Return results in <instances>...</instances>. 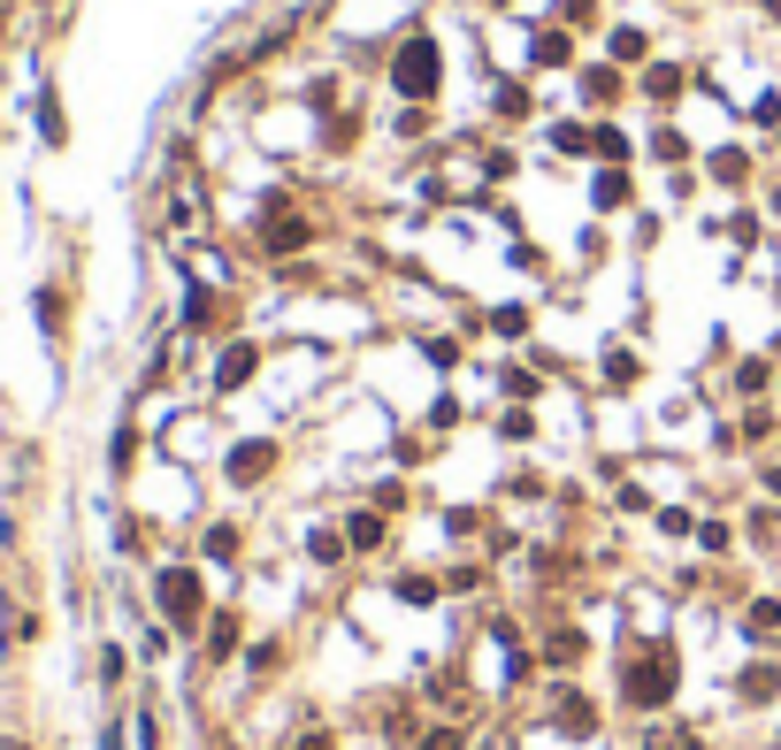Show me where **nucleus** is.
Instances as JSON below:
<instances>
[{"label": "nucleus", "mask_w": 781, "mask_h": 750, "mask_svg": "<svg viewBox=\"0 0 781 750\" xmlns=\"http://www.w3.org/2000/svg\"><path fill=\"white\" fill-rule=\"evenodd\" d=\"M674 689H682V659H674V643L651 635V643H628V651H621V674H614L621 713H666Z\"/></svg>", "instance_id": "obj_1"}, {"label": "nucleus", "mask_w": 781, "mask_h": 750, "mask_svg": "<svg viewBox=\"0 0 781 750\" xmlns=\"http://www.w3.org/2000/svg\"><path fill=\"white\" fill-rule=\"evenodd\" d=\"M544 728H552V736H567V743H598V736H606V705H598L590 689L560 682V689L544 697Z\"/></svg>", "instance_id": "obj_2"}, {"label": "nucleus", "mask_w": 781, "mask_h": 750, "mask_svg": "<svg viewBox=\"0 0 781 750\" xmlns=\"http://www.w3.org/2000/svg\"><path fill=\"white\" fill-rule=\"evenodd\" d=\"M391 85H399L406 100H437V85H445V54H437V39H399Z\"/></svg>", "instance_id": "obj_3"}, {"label": "nucleus", "mask_w": 781, "mask_h": 750, "mask_svg": "<svg viewBox=\"0 0 781 750\" xmlns=\"http://www.w3.org/2000/svg\"><path fill=\"white\" fill-rule=\"evenodd\" d=\"M154 598H161V620H176V628H199V612H207V590H199L192 567H161Z\"/></svg>", "instance_id": "obj_4"}, {"label": "nucleus", "mask_w": 781, "mask_h": 750, "mask_svg": "<svg viewBox=\"0 0 781 750\" xmlns=\"http://www.w3.org/2000/svg\"><path fill=\"white\" fill-rule=\"evenodd\" d=\"M744 713H767V705H781V659H751L744 674H736V689H728Z\"/></svg>", "instance_id": "obj_5"}, {"label": "nucleus", "mask_w": 781, "mask_h": 750, "mask_svg": "<svg viewBox=\"0 0 781 750\" xmlns=\"http://www.w3.org/2000/svg\"><path fill=\"white\" fill-rule=\"evenodd\" d=\"M269 467H276V445H269V437H253V445L230 452V482H246V490H253V482H269Z\"/></svg>", "instance_id": "obj_6"}, {"label": "nucleus", "mask_w": 781, "mask_h": 750, "mask_svg": "<svg viewBox=\"0 0 781 750\" xmlns=\"http://www.w3.org/2000/svg\"><path fill=\"white\" fill-rule=\"evenodd\" d=\"M261 246H269V253H292V246H307V215H269Z\"/></svg>", "instance_id": "obj_7"}, {"label": "nucleus", "mask_w": 781, "mask_h": 750, "mask_svg": "<svg viewBox=\"0 0 781 750\" xmlns=\"http://www.w3.org/2000/svg\"><path fill=\"white\" fill-rule=\"evenodd\" d=\"M253 368H261V352H253V345H230V352H223V368H215V391H238Z\"/></svg>", "instance_id": "obj_8"}, {"label": "nucleus", "mask_w": 781, "mask_h": 750, "mask_svg": "<svg viewBox=\"0 0 781 750\" xmlns=\"http://www.w3.org/2000/svg\"><path fill=\"white\" fill-rule=\"evenodd\" d=\"M529 54H536V69H567V62H575V39H567V31H536Z\"/></svg>", "instance_id": "obj_9"}, {"label": "nucleus", "mask_w": 781, "mask_h": 750, "mask_svg": "<svg viewBox=\"0 0 781 750\" xmlns=\"http://www.w3.org/2000/svg\"><path fill=\"white\" fill-rule=\"evenodd\" d=\"M345 544L352 552H383V513H345Z\"/></svg>", "instance_id": "obj_10"}, {"label": "nucleus", "mask_w": 781, "mask_h": 750, "mask_svg": "<svg viewBox=\"0 0 781 750\" xmlns=\"http://www.w3.org/2000/svg\"><path fill=\"white\" fill-rule=\"evenodd\" d=\"M744 635H751V643H774V635H781V598L751 605V612H744Z\"/></svg>", "instance_id": "obj_11"}, {"label": "nucleus", "mask_w": 781, "mask_h": 750, "mask_svg": "<svg viewBox=\"0 0 781 750\" xmlns=\"http://www.w3.org/2000/svg\"><path fill=\"white\" fill-rule=\"evenodd\" d=\"M414 750H468V728H460V720H437V728L414 736Z\"/></svg>", "instance_id": "obj_12"}, {"label": "nucleus", "mask_w": 781, "mask_h": 750, "mask_svg": "<svg viewBox=\"0 0 781 750\" xmlns=\"http://www.w3.org/2000/svg\"><path fill=\"white\" fill-rule=\"evenodd\" d=\"M307 552H314V567H337V559H345L352 544H345V529H314V536H307Z\"/></svg>", "instance_id": "obj_13"}, {"label": "nucleus", "mask_w": 781, "mask_h": 750, "mask_svg": "<svg viewBox=\"0 0 781 750\" xmlns=\"http://www.w3.org/2000/svg\"><path fill=\"white\" fill-rule=\"evenodd\" d=\"M238 651V612H215V635H207V659H230Z\"/></svg>", "instance_id": "obj_14"}, {"label": "nucleus", "mask_w": 781, "mask_h": 750, "mask_svg": "<svg viewBox=\"0 0 781 750\" xmlns=\"http://www.w3.org/2000/svg\"><path fill=\"white\" fill-rule=\"evenodd\" d=\"M628 192H636V184H628L621 169H606V176H598V207H606V215H614V207H628Z\"/></svg>", "instance_id": "obj_15"}, {"label": "nucleus", "mask_w": 781, "mask_h": 750, "mask_svg": "<svg viewBox=\"0 0 781 750\" xmlns=\"http://www.w3.org/2000/svg\"><path fill=\"white\" fill-rule=\"evenodd\" d=\"M643 93H651V100H674V93H682V69H674V62H666V69H643Z\"/></svg>", "instance_id": "obj_16"}, {"label": "nucleus", "mask_w": 781, "mask_h": 750, "mask_svg": "<svg viewBox=\"0 0 781 750\" xmlns=\"http://www.w3.org/2000/svg\"><path fill=\"white\" fill-rule=\"evenodd\" d=\"M590 153H598V161H628V139L614 123H598V131H590Z\"/></svg>", "instance_id": "obj_17"}, {"label": "nucleus", "mask_w": 781, "mask_h": 750, "mask_svg": "<svg viewBox=\"0 0 781 750\" xmlns=\"http://www.w3.org/2000/svg\"><path fill=\"white\" fill-rule=\"evenodd\" d=\"M713 176H720V184H744V176H751V161H744L736 146H720V153H713Z\"/></svg>", "instance_id": "obj_18"}, {"label": "nucleus", "mask_w": 781, "mask_h": 750, "mask_svg": "<svg viewBox=\"0 0 781 750\" xmlns=\"http://www.w3.org/2000/svg\"><path fill=\"white\" fill-rule=\"evenodd\" d=\"M614 93H621L614 69H583V100H614Z\"/></svg>", "instance_id": "obj_19"}, {"label": "nucleus", "mask_w": 781, "mask_h": 750, "mask_svg": "<svg viewBox=\"0 0 781 750\" xmlns=\"http://www.w3.org/2000/svg\"><path fill=\"white\" fill-rule=\"evenodd\" d=\"M498 437H506V445H529V437H536V414H521V406H513V414L498 422Z\"/></svg>", "instance_id": "obj_20"}, {"label": "nucleus", "mask_w": 781, "mask_h": 750, "mask_svg": "<svg viewBox=\"0 0 781 750\" xmlns=\"http://www.w3.org/2000/svg\"><path fill=\"white\" fill-rule=\"evenodd\" d=\"M399 598L406 605H437V583H430V575H399Z\"/></svg>", "instance_id": "obj_21"}, {"label": "nucleus", "mask_w": 781, "mask_h": 750, "mask_svg": "<svg viewBox=\"0 0 781 750\" xmlns=\"http://www.w3.org/2000/svg\"><path fill=\"white\" fill-rule=\"evenodd\" d=\"M207 559H238V529H230V521L207 529Z\"/></svg>", "instance_id": "obj_22"}, {"label": "nucleus", "mask_w": 781, "mask_h": 750, "mask_svg": "<svg viewBox=\"0 0 781 750\" xmlns=\"http://www.w3.org/2000/svg\"><path fill=\"white\" fill-rule=\"evenodd\" d=\"M736 391H744V399L767 391V360H744V368H736Z\"/></svg>", "instance_id": "obj_23"}, {"label": "nucleus", "mask_w": 781, "mask_h": 750, "mask_svg": "<svg viewBox=\"0 0 781 750\" xmlns=\"http://www.w3.org/2000/svg\"><path fill=\"white\" fill-rule=\"evenodd\" d=\"M697 544H705V552H728L736 536H728V521H697Z\"/></svg>", "instance_id": "obj_24"}, {"label": "nucleus", "mask_w": 781, "mask_h": 750, "mask_svg": "<svg viewBox=\"0 0 781 750\" xmlns=\"http://www.w3.org/2000/svg\"><path fill=\"white\" fill-rule=\"evenodd\" d=\"M614 62H643V31H614Z\"/></svg>", "instance_id": "obj_25"}, {"label": "nucleus", "mask_w": 781, "mask_h": 750, "mask_svg": "<svg viewBox=\"0 0 781 750\" xmlns=\"http://www.w3.org/2000/svg\"><path fill=\"white\" fill-rule=\"evenodd\" d=\"M651 153H659V161H682V153H690V139H682V131H659V139H651Z\"/></svg>", "instance_id": "obj_26"}, {"label": "nucleus", "mask_w": 781, "mask_h": 750, "mask_svg": "<svg viewBox=\"0 0 781 750\" xmlns=\"http://www.w3.org/2000/svg\"><path fill=\"white\" fill-rule=\"evenodd\" d=\"M690 529H697V521H690L682 506H666V513H659V536H690Z\"/></svg>", "instance_id": "obj_27"}, {"label": "nucleus", "mask_w": 781, "mask_h": 750, "mask_svg": "<svg viewBox=\"0 0 781 750\" xmlns=\"http://www.w3.org/2000/svg\"><path fill=\"white\" fill-rule=\"evenodd\" d=\"M292 750H345V743H337L329 728H307V736H300V743H292Z\"/></svg>", "instance_id": "obj_28"}, {"label": "nucleus", "mask_w": 781, "mask_h": 750, "mask_svg": "<svg viewBox=\"0 0 781 750\" xmlns=\"http://www.w3.org/2000/svg\"><path fill=\"white\" fill-rule=\"evenodd\" d=\"M759 482H767V498H781V467H759Z\"/></svg>", "instance_id": "obj_29"}]
</instances>
